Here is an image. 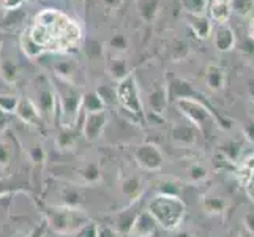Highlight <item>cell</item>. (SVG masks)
I'll list each match as a JSON object with an SVG mask.
<instances>
[{
    "instance_id": "21",
    "label": "cell",
    "mask_w": 254,
    "mask_h": 237,
    "mask_svg": "<svg viewBox=\"0 0 254 237\" xmlns=\"http://www.w3.org/2000/svg\"><path fill=\"white\" fill-rule=\"evenodd\" d=\"M81 109H84V111H85V114L98 112V111H104V104H103L101 98L98 96V93H96V92L93 90V92L82 93Z\"/></svg>"
},
{
    "instance_id": "42",
    "label": "cell",
    "mask_w": 254,
    "mask_h": 237,
    "mask_svg": "<svg viewBox=\"0 0 254 237\" xmlns=\"http://www.w3.org/2000/svg\"><path fill=\"white\" fill-rule=\"evenodd\" d=\"M175 237H191V234L187 233V231H180V233L175 234Z\"/></svg>"
},
{
    "instance_id": "10",
    "label": "cell",
    "mask_w": 254,
    "mask_h": 237,
    "mask_svg": "<svg viewBox=\"0 0 254 237\" xmlns=\"http://www.w3.org/2000/svg\"><path fill=\"white\" fill-rule=\"evenodd\" d=\"M33 100V98H32ZM56 92L51 89V85H40L37 90V98L33 100V103L37 104V108L41 114V117L51 119L54 116L56 111Z\"/></svg>"
},
{
    "instance_id": "30",
    "label": "cell",
    "mask_w": 254,
    "mask_h": 237,
    "mask_svg": "<svg viewBox=\"0 0 254 237\" xmlns=\"http://www.w3.org/2000/svg\"><path fill=\"white\" fill-rule=\"evenodd\" d=\"M98 225L95 222H87L84 226H81L77 233L74 234L76 237H98Z\"/></svg>"
},
{
    "instance_id": "8",
    "label": "cell",
    "mask_w": 254,
    "mask_h": 237,
    "mask_svg": "<svg viewBox=\"0 0 254 237\" xmlns=\"http://www.w3.org/2000/svg\"><path fill=\"white\" fill-rule=\"evenodd\" d=\"M108 125V112L98 111V112H90L85 114L84 124H82V133L87 141H96L100 139L104 133V128Z\"/></svg>"
},
{
    "instance_id": "14",
    "label": "cell",
    "mask_w": 254,
    "mask_h": 237,
    "mask_svg": "<svg viewBox=\"0 0 254 237\" xmlns=\"http://www.w3.org/2000/svg\"><path fill=\"white\" fill-rule=\"evenodd\" d=\"M122 193L129 199V203H134L142 198L144 193V183L141 177L137 175H129L124 182H122Z\"/></svg>"
},
{
    "instance_id": "3",
    "label": "cell",
    "mask_w": 254,
    "mask_h": 237,
    "mask_svg": "<svg viewBox=\"0 0 254 237\" xmlns=\"http://www.w3.org/2000/svg\"><path fill=\"white\" fill-rule=\"evenodd\" d=\"M48 228L62 236L76 234L81 226L90 222L87 215L79 207H68V206H51L45 209Z\"/></svg>"
},
{
    "instance_id": "18",
    "label": "cell",
    "mask_w": 254,
    "mask_h": 237,
    "mask_svg": "<svg viewBox=\"0 0 254 237\" xmlns=\"http://www.w3.org/2000/svg\"><path fill=\"white\" fill-rule=\"evenodd\" d=\"M77 144V130L74 127H62L56 138V146L60 151H71Z\"/></svg>"
},
{
    "instance_id": "16",
    "label": "cell",
    "mask_w": 254,
    "mask_h": 237,
    "mask_svg": "<svg viewBox=\"0 0 254 237\" xmlns=\"http://www.w3.org/2000/svg\"><path fill=\"white\" fill-rule=\"evenodd\" d=\"M148 104L155 114H163L168 106V92L163 85H155L153 89L148 92Z\"/></svg>"
},
{
    "instance_id": "36",
    "label": "cell",
    "mask_w": 254,
    "mask_h": 237,
    "mask_svg": "<svg viewBox=\"0 0 254 237\" xmlns=\"http://www.w3.org/2000/svg\"><path fill=\"white\" fill-rule=\"evenodd\" d=\"M243 225L251 234H254V210H248V212L243 215Z\"/></svg>"
},
{
    "instance_id": "38",
    "label": "cell",
    "mask_w": 254,
    "mask_h": 237,
    "mask_svg": "<svg viewBox=\"0 0 254 237\" xmlns=\"http://www.w3.org/2000/svg\"><path fill=\"white\" fill-rule=\"evenodd\" d=\"M46 230H48V223H46V222H43L41 225H38L37 228H35V230H33L27 237H45Z\"/></svg>"
},
{
    "instance_id": "6",
    "label": "cell",
    "mask_w": 254,
    "mask_h": 237,
    "mask_svg": "<svg viewBox=\"0 0 254 237\" xmlns=\"http://www.w3.org/2000/svg\"><path fill=\"white\" fill-rule=\"evenodd\" d=\"M177 106L192 127L210 138V131L215 125V117L202 103L196 98H182L177 100Z\"/></svg>"
},
{
    "instance_id": "5",
    "label": "cell",
    "mask_w": 254,
    "mask_h": 237,
    "mask_svg": "<svg viewBox=\"0 0 254 237\" xmlns=\"http://www.w3.org/2000/svg\"><path fill=\"white\" fill-rule=\"evenodd\" d=\"M116 92L117 103L122 106V109L137 119H144V108L134 73H129L127 78L119 81V84L116 85Z\"/></svg>"
},
{
    "instance_id": "31",
    "label": "cell",
    "mask_w": 254,
    "mask_h": 237,
    "mask_svg": "<svg viewBox=\"0 0 254 237\" xmlns=\"http://www.w3.org/2000/svg\"><path fill=\"white\" fill-rule=\"evenodd\" d=\"M11 157H13V152H11V147L6 141H3L2 138H0V166H8L11 163Z\"/></svg>"
},
{
    "instance_id": "17",
    "label": "cell",
    "mask_w": 254,
    "mask_h": 237,
    "mask_svg": "<svg viewBox=\"0 0 254 237\" xmlns=\"http://www.w3.org/2000/svg\"><path fill=\"white\" fill-rule=\"evenodd\" d=\"M0 78L8 84H16L19 79V67L10 57L0 56Z\"/></svg>"
},
{
    "instance_id": "23",
    "label": "cell",
    "mask_w": 254,
    "mask_h": 237,
    "mask_svg": "<svg viewBox=\"0 0 254 237\" xmlns=\"http://www.w3.org/2000/svg\"><path fill=\"white\" fill-rule=\"evenodd\" d=\"M108 52H116V54H127L128 49V38L124 33H116L106 43Z\"/></svg>"
},
{
    "instance_id": "13",
    "label": "cell",
    "mask_w": 254,
    "mask_h": 237,
    "mask_svg": "<svg viewBox=\"0 0 254 237\" xmlns=\"http://www.w3.org/2000/svg\"><path fill=\"white\" fill-rule=\"evenodd\" d=\"M156 230H158V223L155 222V218L148 214V210H142L137 215L129 234H134L136 237H152Z\"/></svg>"
},
{
    "instance_id": "9",
    "label": "cell",
    "mask_w": 254,
    "mask_h": 237,
    "mask_svg": "<svg viewBox=\"0 0 254 237\" xmlns=\"http://www.w3.org/2000/svg\"><path fill=\"white\" fill-rule=\"evenodd\" d=\"M139 204H141V199L134 201V203H129L127 209H124L122 212L117 214V217H116V228H114V230H116L119 234L125 236V234L131 233L137 215L142 212L141 207H139Z\"/></svg>"
},
{
    "instance_id": "39",
    "label": "cell",
    "mask_w": 254,
    "mask_h": 237,
    "mask_svg": "<svg viewBox=\"0 0 254 237\" xmlns=\"http://www.w3.org/2000/svg\"><path fill=\"white\" fill-rule=\"evenodd\" d=\"M247 193H248V196L254 201V166H253L251 174H250V179H248V183H247Z\"/></svg>"
},
{
    "instance_id": "4",
    "label": "cell",
    "mask_w": 254,
    "mask_h": 237,
    "mask_svg": "<svg viewBox=\"0 0 254 237\" xmlns=\"http://www.w3.org/2000/svg\"><path fill=\"white\" fill-rule=\"evenodd\" d=\"M54 81V92L56 98L60 103V116H62V125L64 127H74L77 122V116L81 111V100L82 93L74 85V82L65 81L60 78H52Z\"/></svg>"
},
{
    "instance_id": "19",
    "label": "cell",
    "mask_w": 254,
    "mask_h": 237,
    "mask_svg": "<svg viewBox=\"0 0 254 237\" xmlns=\"http://www.w3.org/2000/svg\"><path fill=\"white\" fill-rule=\"evenodd\" d=\"M200 206L208 215H223L227 209V203L221 196L215 195H205L200 201Z\"/></svg>"
},
{
    "instance_id": "27",
    "label": "cell",
    "mask_w": 254,
    "mask_h": 237,
    "mask_svg": "<svg viewBox=\"0 0 254 237\" xmlns=\"http://www.w3.org/2000/svg\"><path fill=\"white\" fill-rule=\"evenodd\" d=\"M19 104V98L16 95H0V111L3 114H14Z\"/></svg>"
},
{
    "instance_id": "35",
    "label": "cell",
    "mask_w": 254,
    "mask_h": 237,
    "mask_svg": "<svg viewBox=\"0 0 254 237\" xmlns=\"http://www.w3.org/2000/svg\"><path fill=\"white\" fill-rule=\"evenodd\" d=\"M24 0H0V6L5 8L8 11H14L17 8H21Z\"/></svg>"
},
{
    "instance_id": "12",
    "label": "cell",
    "mask_w": 254,
    "mask_h": 237,
    "mask_svg": "<svg viewBox=\"0 0 254 237\" xmlns=\"http://www.w3.org/2000/svg\"><path fill=\"white\" fill-rule=\"evenodd\" d=\"M106 72L116 81H122L124 78L129 75L128 60L125 54H116V52H108L106 57Z\"/></svg>"
},
{
    "instance_id": "33",
    "label": "cell",
    "mask_w": 254,
    "mask_h": 237,
    "mask_svg": "<svg viewBox=\"0 0 254 237\" xmlns=\"http://www.w3.org/2000/svg\"><path fill=\"white\" fill-rule=\"evenodd\" d=\"M183 6H185L190 13L194 14L204 8V0H183Z\"/></svg>"
},
{
    "instance_id": "43",
    "label": "cell",
    "mask_w": 254,
    "mask_h": 237,
    "mask_svg": "<svg viewBox=\"0 0 254 237\" xmlns=\"http://www.w3.org/2000/svg\"><path fill=\"white\" fill-rule=\"evenodd\" d=\"M250 33H251V37L254 38V21L251 22V27H250Z\"/></svg>"
},
{
    "instance_id": "24",
    "label": "cell",
    "mask_w": 254,
    "mask_h": 237,
    "mask_svg": "<svg viewBox=\"0 0 254 237\" xmlns=\"http://www.w3.org/2000/svg\"><path fill=\"white\" fill-rule=\"evenodd\" d=\"M79 175L85 183H96L101 179V171L98 163H87L79 169Z\"/></svg>"
},
{
    "instance_id": "34",
    "label": "cell",
    "mask_w": 254,
    "mask_h": 237,
    "mask_svg": "<svg viewBox=\"0 0 254 237\" xmlns=\"http://www.w3.org/2000/svg\"><path fill=\"white\" fill-rule=\"evenodd\" d=\"M125 0H100V3L103 5V8L106 11H111V13H116L119 8L124 5Z\"/></svg>"
},
{
    "instance_id": "41",
    "label": "cell",
    "mask_w": 254,
    "mask_h": 237,
    "mask_svg": "<svg viewBox=\"0 0 254 237\" xmlns=\"http://www.w3.org/2000/svg\"><path fill=\"white\" fill-rule=\"evenodd\" d=\"M245 133H247V136H248L250 141H253V143H254V125L248 127V128H247V131H245Z\"/></svg>"
},
{
    "instance_id": "26",
    "label": "cell",
    "mask_w": 254,
    "mask_h": 237,
    "mask_svg": "<svg viewBox=\"0 0 254 237\" xmlns=\"http://www.w3.org/2000/svg\"><path fill=\"white\" fill-rule=\"evenodd\" d=\"M95 92L98 93V96L101 98V101H103V104H104V108H106V106H112V104H116V103H117V92H116V87L108 85V84H103V85H100Z\"/></svg>"
},
{
    "instance_id": "44",
    "label": "cell",
    "mask_w": 254,
    "mask_h": 237,
    "mask_svg": "<svg viewBox=\"0 0 254 237\" xmlns=\"http://www.w3.org/2000/svg\"><path fill=\"white\" fill-rule=\"evenodd\" d=\"M227 237H242V236H240V234H229Z\"/></svg>"
},
{
    "instance_id": "25",
    "label": "cell",
    "mask_w": 254,
    "mask_h": 237,
    "mask_svg": "<svg viewBox=\"0 0 254 237\" xmlns=\"http://www.w3.org/2000/svg\"><path fill=\"white\" fill-rule=\"evenodd\" d=\"M205 79H207V84H208L210 89H213V90L223 89V85H224V73H223V70L216 68V67H210L207 70Z\"/></svg>"
},
{
    "instance_id": "7",
    "label": "cell",
    "mask_w": 254,
    "mask_h": 237,
    "mask_svg": "<svg viewBox=\"0 0 254 237\" xmlns=\"http://www.w3.org/2000/svg\"><path fill=\"white\" fill-rule=\"evenodd\" d=\"M134 160L145 171H160L164 164L161 151L150 143H144L134 149Z\"/></svg>"
},
{
    "instance_id": "2",
    "label": "cell",
    "mask_w": 254,
    "mask_h": 237,
    "mask_svg": "<svg viewBox=\"0 0 254 237\" xmlns=\"http://www.w3.org/2000/svg\"><path fill=\"white\" fill-rule=\"evenodd\" d=\"M148 214L166 231L177 230L187 214L185 203L177 196L156 195L148 204Z\"/></svg>"
},
{
    "instance_id": "20",
    "label": "cell",
    "mask_w": 254,
    "mask_h": 237,
    "mask_svg": "<svg viewBox=\"0 0 254 237\" xmlns=\"http://www.w3.org/2000/svg\"><path fill=\"white\" fill-rule=\"evenodd\" d=\"M172 138L180 144L192 146L196 143V128L192 125H177L172 130Z\"/></svg>"
},
{
    "instance_id": "22",
    "label": "cell",
    "mask_w": 254,
    "mask_h": 237,
    "mask_svg": "<svg viewBox=\"0 0 254 237\" xmlns=\"http://www.w3.org/2000/svg\"><path fill=\"white\" fill-rule=\"evenodd\" d=\"M74 72H76V67L73 62H69V60H59L54 65V76L65 79V81H69V82H73Z\"/></svg>"
},
{
    "instance_id": "28",
    "label": "cell",
    "mask_w": 254,
    "mask_h": 237,
    "mask_svg": "<svg viewBox=\"0 0 254 237\" xmlns=\"http://www.w3.org/2000/svg\"><path fill=\"white\" fill-rule=\"evenodd\" d=\"M158 195L166 196H177L180 198V187L172 180H164L158 183Z\"/></svg>"
},
{
    "instance_id": "11",
    "label": "cell",
    "mask_w": 254,
    "mask_h": 237,
    "mask_svg": "<svg viewBox=\"0 0 254 237\" xmlns=\"http://www.w3.org/2000/svg\"><path fill=\"white\" fill-rule=\"evenodd\" d=\"M14 114L24 122V124L33 125V127H38L41 124V119H43L38 108H37V104H35L33 100L29 98V96L19 98V104H17V109Z\"/></svg>"
},
{
    "instance_id": "1",
    "label": "cell",
    "mask_w": 254,
    "mask_h": 237,
    "mask_svg": "<svg viewBox=\"0 0 254 237\" xmlns=\"http://www.w3.org/2000/svg\"><path fill=\"white\" fill-rule=\"evenodd\" d=\"M29 38L43 52L66 51L81 41V29L73 19L56 8H46L35 16Z\"/></svg>"
},
{
    "instance_id": "32",
    "label": "cell",
    "mask_w": 254,
    "mask_h": 237,
    "mask_svg": "<svg viewBox=\"0 0 254 237\" xmlns=\"http://www.w3.org/2000/svg\"><path fill=\"white\" fill-rule=\"evenodd\" d=\"M29 157H30V160L33 161V164H43L46 160V154H45V151H43L41 144H38V143L29 151Z\"/></svg>"
},
{
    "instance_id": "40",
    "label": "cell",
    "mask_w": 254,
    "mask_h": 237,
    "mask_svg": "<svg viewBox=\"0 0 254 237\" xmlns=\"http://www.w3.org/2000/svg\"><path fill=\"white\" fill-rule=\"evenodd\" d=\"M6 114H3L2 111H0V133L5 130V127H6Z\"/></svg>"
},
{
    "instance_id": "29",
    "label": "cell",
    "mask_w": 254,
    "mask_h": 237,
    "mask_svg": "<svg viewBox=\"0 0 254 237\" xmlns=\"http://www.w3.org/2000/svg\"><path fill=\"white\" fill-rule=\"evenodd\" d=\"M188 175H190V180L191 182H194V183H199V182H202L207 179V169L204 168L202 164H192L190 171H188Z\"/></svg>"
},
{
    "instance_id": "37",
    "label": "cell",
    "mask_w": 254,
    "mask_h": 237,
    "mask_svg": "<svg viewBox=\"0 0 254 237\" xmlns=\"http://www.w3.org/2000/svg\"><path fill=\"white\" fill-rule=\"evenodd\" d=\"M120 234L111 226H100L98 228V237H119Z\"/></svg>"
},
{
    "instance_id": "15",
    "label": "cell",
    "mask_w": 254,
    "mask_h": 237,
    "mask_svg": "<svg viewBox=\"0 0 254 237\" xmlns=\"http://www.w3.org/2000/svg\"><path fill=\"white\" fill-rule=\"evenodd\" d=\"M136 10L144 22L152 24L158 16L160 0H136Z\"/></svg>"
}]
</instances>
